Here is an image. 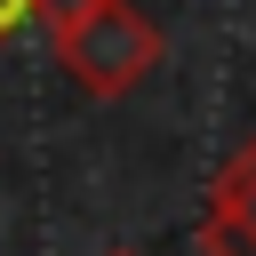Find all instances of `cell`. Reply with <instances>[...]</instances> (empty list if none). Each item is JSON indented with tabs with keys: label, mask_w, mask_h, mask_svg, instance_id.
<instances>
[{
	"label": "cell",
	"mask_w": 256,
	"mask_h": 256,
	"mask_svg": "<svg viewBox=\"0 0 256 256\" xmlns=\"http://www.w3.org/2000/svg\"><path fill=\"white\" fill-rule=\"evenodd\" d=\"M24 24H32V0H0V48H8Z\"/></svg>",
	"instance_id": "cell-4"
},
{
	"label": "cell",
	"mask_w": 256,
	"mask_h": 256,
	"mask_svg": "<svg viewBox=\"0 0 256 256\" xmlns=\"http://www.w3.org/2000/svg\"><path fill=\"white\" fill-rule=\"evenodd\" d=\"M200 256H256V168L224 160L200 208Z\"/></svg>",
	"instance_id": "cell-2"
},
{
	"label": "cell",
	"mask_w": 256,
	"mask_h": 256,
	"mask_svg": "<svg viewBox=\"0 0 256 256\" xmlns=\"http://www.w3.org/2000/svg\"><path fill=\"white\" fill-rule=\"evenodd\" d=\"M112 256H136V248H112Z\"/></svg>",
	"instance_id": "cell-6"
},
{
	"label": "cell",
	"mask_w": 256,
	"mask_h": 256,
	"mask_svg": "<svg viewBox=\"0 0 256 256\" xmlns=\"http://www.w3.org/2000/svg\"><path fill=\"white\" fill-rule=\"evenodd\" d=\"M88 8H104V0H32V16H40L48 32H64V24H80Z\"/></svg>",
	"instance_id": "cell-3"
},
{
	"label": "cell",
	"mask_w": 256,
	"mask_h": 256,
	"mask_svg": "<svg viewBox=\"0 0 256 256\" xmlns=\"http://www.w3.org/2000/svg\"><path fill=\"white\" fill-rule=\"evenodd\" d=\"M232 160H240V168H256V128H248V136L232 144Z\"/></svg>",
	"instance_id": "cell-5"
},
{
	"label": "cell",
	"mask_w": 256,
	"mask_h": 256,
	"mask_svg": "<svg viewBox=\"0 0 256 256\" xmlns=\"http://www.w3.org/2000/svg\"><path fill=\"white\" fill-rule=\"evenodd\" d=\"M48 40H56V64H64V80L80 96H128L136 80L160 72V48H168L160 24L136 0H104V8H88L80 24H64Z\"/></svg>",
	"instance_id": "cell-1"
}]
</instances>
